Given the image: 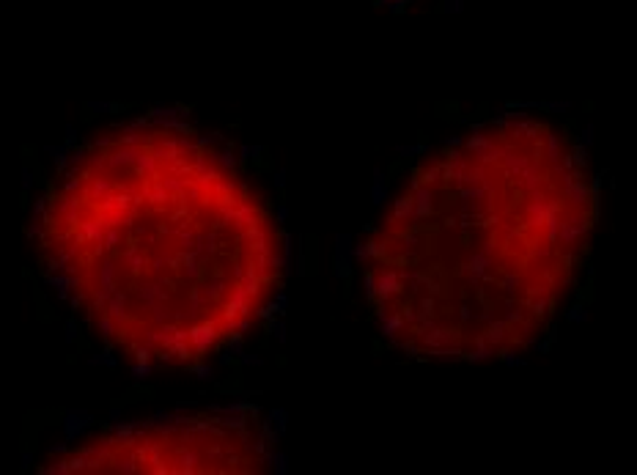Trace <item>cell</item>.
<instances>
[{
    "label": "cell",
    "instance_id": "obj_1",
    "mask_svg": "<svg viewBox=\"0 0 637 475\" xmlns=\"http://www.w3.org/2000/svg\"><path fill=\"white\" fill-rule=\"evenodd\" d=\"M36 247L104 346L162 368L226 352L283 272L261 192L209 140L165 121L80 143L41 192Z\"/></svg>",
    "mask_w": 637,
    "mask_h": 475
},
{
    "label": "cell",
    "instance_id": "obj_2",
    "mask_svg": "<svg viewBox=\"0 0 637 475\" xmlns=\"http://www.w3.org/2000/svg\"><path fill=\"white\" fill-rule=\"evenodd\" d=\"M599 184L569 124L503 116L423 154L363 245L377 327L417 360L547 338L591 261Z\"/></svg>",
    "mask_w": 637,
    "mask_h": 475
},
{
    "label": "cell",
    "instance_id": "obj_3",
    "mask_svg": "<svg viewBox=\"0 0 637 475\" xmlns=\"http://www.w3.org/2000/svg\"><path fill=\"white\" fill-rule=\"evenodd\" d=\"M264 440L247 420L223 415L118 426L49 459L44 472H261Z\"/></svg>",
    "mask_w": 637,
    "mask_h": 475
}]
</instances>
